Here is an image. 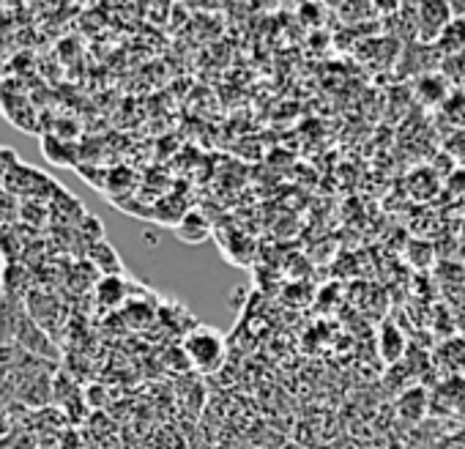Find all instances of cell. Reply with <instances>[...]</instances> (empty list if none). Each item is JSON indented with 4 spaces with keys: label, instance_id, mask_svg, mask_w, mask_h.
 <instances>
[{
    "label": "cell",
    "instance_id": "obj_1",
    "mask_svg": "<svg viewBox=\"0 0 465 449\" xmlns=\"http://www.w3.org/2000/svg\"><path fill=\"white\" fill-rule=\"evenodd\" d=\"M183 354L200 373H216L224 362V340L211 326H194L183 337Z\"/></svg>",
    "mask_w": 465,
    "mask_h": 449
},
{
    "label": "cell",
    "instance_id": "obj_9",
    "mask_svg": "<svg viewBox=\"0 0 465 449\" xmlns=\"http://www.w3.org/2000/svg\"><path fill=\"white\" fill-rule=\"evenodd\" d=\"M405 4H408V0H405Z\"/></svg>",
    "mask_w": 465,
    "mask_h": 449
},
{
    "label": "cell",
    "instance_id": "obj_7",
    "mask_svg": "<svg viewBox=\"0 0 465 449\" xmlns=\"http://www.w3.org/2000/svg\"><path fill=\"white\" fill-rule=\"evenodd\" d=\"M345 4H348V0H326V6H329V9H337V12H340Z\"/></svg>",
    "mask_w": 465,
    "mask_h": 449
},
{
    "label": "cell",
    "instance_id": "obj_2",
    "mask_svg": "<svg viewBox=\"0 0 465 449\" xmlns=\"http://www.w3.org/2000/svg\"><path fill=\"white\" fill-rule=\"evenodd\" d=\"M416 6V42L435 45L454 20L451 0H413Z\"/></svg>",
    "mask_w": 465,
    "mask_h": 449
},
{
    "label": "cell",
    "instance_id": "obj_6",
    "mask_svg": "<svg viewBox=\"0 0 465 449\" xmlns=\"http://www.w3.org/2000/svg\"><path fill=\"white\" fill-rule=\"evenodd\" d=\"M402 6H405V0H372L375 15H386V17L400 15V9H402Z\"/></svg>",
    "mask_w": 465,
    "mask_h": 449
},
{
    "label": "cell",
    "instance_id": "obj_4",
    "mask_svg": "<svg viewBox=\"0 0 465 449\" xmlns=\"http://www.w3.org/2000/svg\"><path fill=\"white\" fill-rule=\"evenodd\" d=\"M443 55H454L465 50V17H454L451 25L443 31V36L435 42Z\"/></svg>",
    "mask_w": 465,
    "mask_h": 449
},
{
    "label": "cell",
    "instance_id": "obj_3",
    "mask_svg": "<svg viewBox=\"0 0 465 449\" xmlns=\"http://www.w3.org/2000/svg\"><path fill=\"white\" fill-rule=\"evenodd\" d=\"M175 236L183 242V244H200L208 239V222L200 216V214H186L181 222H178V228H175Z\"/></svg>",
    "mask_w": 465,
    "mask_h": 449
},
{
    "label": "cell",
    "instance_id": "obj_8",
    "mask_svg": "<svg viewBox=\"0 0 465 449\" xmlns=\"http://www.w3.org/2000/svg\"><path fill=\"white\" fill-rule=\"evenodd\" d=\"M9 433V422L4 419V414H0V435H6Z\"/></svg>",
    "mask_w": 465,
    "mask_h": 449
},
{
    "label": "cell",
    "instance_id": "obj_5",
    "mask_svg": "<svg viewBox=\"0 0 465 449\" xmlns=\"http://www.w3.org/2000/svg\"><path fill=\"white\" fill-rule=\"evenodd\" d=\"M386 345H391V362L402 354V334L394 326H383L381 332V351H386Z\"/></svg>",
    "mask_w": 465,
    "mask_h": 449
}]
</instances>
